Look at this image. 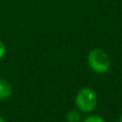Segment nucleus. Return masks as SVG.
Instances as JSON below:
<instances>
[{
    "label": "nucleus",
    "mask_w": 122,
    "mask_h": 122,
    "mask_svg": "<svg viewBox=\"0 0 122 122\" xmlns=\"http://www.w3.org/2000/svg\"><path fill=\"white\" fill-rule=\"evenodd\" d=\"M87 61H88V64L91 67V70L100 74L106 73L112 65L109 56L100 48H94L89 51Z\"/></svg>",
    "instance_id": "1"
},
{
    "label": "nucleus",
    "mask_w": 122,
    "mask_h": 122,
    "mask_svg": "<svg viewBox=\"0 0 122 122\" xmlns=\"http://www.w3.org/2000/svg\"><path fill=\"white\" fill-rule=\"evenodd\" d=\"M75 104L80 112H92L97 104V95L95 91L91 88H88V87L81 88L76 94Z\"/></svg>",
    "instance_id": "2"
},
{
    "label": "nucleus",
    "mask_w": 122,
    "mask_h": 122,
    "mask_svg": "<svg viewBox=\"0 0 122 122\" xmlns=\"http://www.w3.org/2000/svg\"><path fill=\"white\" fill-rule=\"evenodd\" d=\"M12 85L6 79L0 78V100H6L12 94Z\"/></svg>",
    "instance_id": "3"
},
{
    "label": "nucleus",
    "mask_w": 122,
    "mask_h": 122,
    "mask_svg": "<svg viewBox=\"0 0 122 122\" xmlns=\"http://www.w3.org/2000/svg\"><path fill=\"white\" fill-rule=\"evenodd\" d=\"M67 122H81V116L77 110H69L66 114Z\"/></svg>",
    "instance_id": "4"
},
{
    "label": "nucleus",
    "mask_w": 122,
    "mask_h": 122,
    "mask_svg": "<svg viewBox=\"0 0 122 122\" xmlns=\"http://www.w3.org/2000/svg\"><path fill=\"white\" fill-rule=\"evenodd\" d=\"M81 122H105V120H104L101 116H97V115H90V116L86 117Z\"/></svg>",
    "instance_id": "5"
},
{
    "label": "nucleus",
    "mask_w": 122,
    "mask_h": 122,
    "mask_svg": "<svg viewBox=\"0 0 122 122\" xmlns=\"http://www.w3.org/2000/svg\"><path fill=\"white\" fill-rule=\"evenodd\" d=\"M5 51H6V49H5V46H4V44L0 41V59L1 58H3V56L5 55Z\"/></svg>",
    "instance_id": "6"
},
{
    "label": "nucleus",
    "mask_w": 122,
    "mask_h": 122,
    "mask_svg": "<svg viewBox=\"0 0 122 122\" xmlns=\"http://www.w3.org/2000/svg\"><path fill=\"white\" fill-rule=\"evenodd\" d=\"M0 122H5V120H4V119L2 118L1 116H0Z\"/></svg>",
    "instance_id": "7"
},
{
    "label": "nucleus",
    "mask_w": 122,
    "mask_h": 122,
    "mask_svg": "<svg viewBox=\"0 0 122 122\" xmlns=\"http://www.w3.org/2000/svg\"><path fill=\"white\" fill-rule=\"evenodd\" d=\"M119 122H122V115H121V117H120V119H119Z\"/></svg>",
    "instance_id": "8"
}]
</instances>
